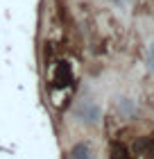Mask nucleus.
Masks as SVG:
<instances>
[{
  "mask_svg": "<svg viewBox=\"0 0 154 159\" xmlns=\"http://www.w3.org/2000/svg\"><path fill=\"white\" fill-rule=\"evenodd\" d=\"M73 91L75 89V77L68 61H57L55 73H52V91Z\"/></svg>",
  "mask_w": 154,
  "mask_h": 159,
  "instance_id": "f257e3e1",
  "label": "nucleus"
},
{
  "mask_svg": "<svg viewBox=\"0 0 154 159\" xmlns=\"http://www.w3.org/2000/svg\"><path fill=\"white\" fill-rule=\"evenodd\" d=\"M113 159H129L127 148H125V146H118V143H116V146H113Z\"/></svg>",
  "mask_w": 154,
  "mask_h": 159,
  "instance_id": "f03ea898",
  "label": "nucleus"
}]
</instances>
